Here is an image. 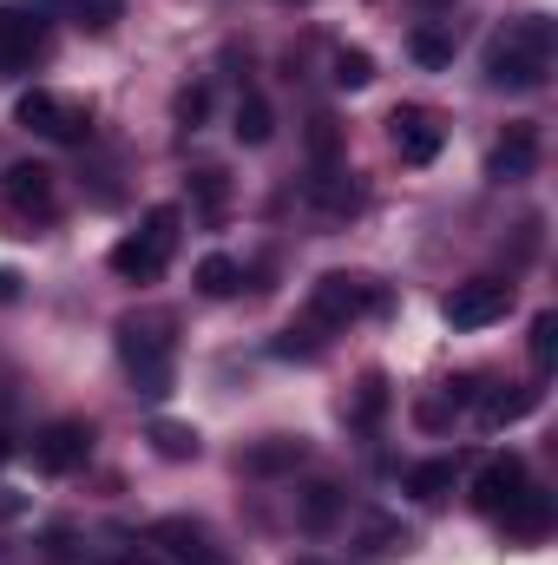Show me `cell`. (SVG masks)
Listing matches in <instances>:
<instances>
[{"instance_id": "obj_20", "label": "cell", "mask_w": 558, "mask_h": 565, "mask_svg": "<svg viewBox=\"0 0 558 565\" xmlns=\"http://www.w3.org/2000/svg\"><path fill=\"white\" fill-rule=\"evenodd\" d=\"M408 53H415L420 66H453V33L447 26H415L408 33Z\"/></svg>"}, {"instance_id": "obj_14", "label": "cell", "mask_w": 558, "mask_h": 565, "mask_svg": "<svg viewBox=\"0 0 558 565\" xmlns=\"http://www.w3.org/2000/svg\"><path fill=\"white\" fill-rule=\"evenodd\" d=\"M309 460V440L302 434H270V440H257V447H244V473H257V480H270V473H296Z\"/></svg>"}, {"instance_id": "obj_33", "label": "cell", "mask_w": 558, "mask_h": 565, "mask_svg": "<svg viewBox=\"0 0 558 565\" xmlns=\"http://www.w3.org/2000/svg\"><path fill=\"white\" fill-rule=\"evenodd\" d=\"M126 565H178V559H164L158 546H132V553H126Z\"/></svg>"}, {"instance_id": "obj_19", "label": "cell", "mask_w": 558, "mask_h": 565, "mask_svg": "<svg viewBox=\"0 0 558 565\" xmlns=\"http://www.w3.org/2000/svg\"><path fill=\"white\" fill-rule=\"evenodd\" d=\"M309 191H315V204H322L329 217H348V211H362V191H355V184H348L342 171H322V178H315Z\"/></svg>"}, {"instance_id": "obj_29", "label": "cell", "mask_w": 558, "mask_h": 565, "mask_svg": "<svg viewBox=\"0 0 558 565\" xmlns=\"http://www.w3.org/2000/svg\"><path fill=\"white\" fill-rule=\"evenodd\" d=\"M335 513H342L335 487H309V493H302V526H329Z\"/></svg>"}, {"instance_id": "obj_5", "label": "cell", "mask_w": 558, "mask_h": 565, "mask_svg": "<svg viewBox=\"0 0 558 565\" xmlns=\"http://www.w3.org/2000/svg\"><path fill=\"white\" fill-rule=\"evenodd\" d=\"M13 119H20L26 132L60 139V145H86V139H93V106H86V99H60V93H46V86L20 93Z\"/></svg>"}, {"instance_id": "obj_26", "label": "cell", "mask_w": 558, "mask_h": 565, "mask_svg": "<svg viewBox=\"0 0 558 565\" xmlns=\"http://www.w3.org/2000/svg\"><path fill=\"white\" fill-rule=\"evenodd\" d=\"M171 113H178V126H191V132H197V126L211 119V86H204V79H197V86H184V93L171 99Z\"/></svg>"}, {"instance_id": "obj_34", "label": "cell", "mask_w": 558, "mask_h": 565, "mask_svg": "<svg viewBox=\"0 0 558 565\" xmlns=\"http://www.w3.org/2000/svg\"><path fill=\"white\" fill-rule=\"evenodd\" d=\"M7 296H13V270H0V302H7Z\"/></svg>"}, {"instance_id": "obj_1", "label": "cell", "mask_w": 558, "mask_h": 565, "mask_svg": "<svg viewBox=\"0 0 558 565\" xmlns=\"http://www.w3.org/2000/svg\"><path fill=\"white\" fill-rule=\"evenodd\" d=\"M546 73H552V20L546 13L513 20L486 46V86H500V93H533V86H546Z\"/></svg>"}, {"instance_id": "obj_6", "label": "cell", "mask_w": 558, "mask_h": 565, "mask_svg": "<svg viewBox=\"0 0 558 565\" xmlns=\"http://www.w3.org/2000/svg\"><path fill=\"white\" fill-rule=\"evenodd\" d=\"M506 309H513V282H500V277L453 282V289H447V302H440L447 329H486V322H500Z\"/></svg>"}, {"instance_id": "obj_2", "label": "cell", "mask_w": 558, "mask_h": 565, "mask_svg": "<svg viewBox=\"0 0 558 565\" xmlns=\"http://www.w3.org/2000/svg\"><path fill=\"white\" fill-rule=\"evenodd\" d=\"M119 362L139 382L144 402L171 395V322L164 316H126L119 322Z\"/></svg>"}, {"instance_id": "obj_3", "label": "cell", "mask_w": 558, "mask_h": 565, "mask_svg": "<svg viewBox=\"0 0 558 565\" xmlns=\"http://www.w3.org/2000/svg\"><path fill=\"white\" fill-rule=\"evenodd\" d=\"M171 250H178V211L158 204V211H144V224L132 231V237L112 244V270H119L126 282H158L164 264H171Z\"/></svg>"}, {"instance_id": "obj_22", "label": "cell", "mask_w": 558, "mask_h": 565, "mask_svg": "<svg viewBox=\"0 0 558 565\" xmlns=\"http://www.w3.org/2000/svg\"><path fill=\"white\" fill-rule=\"evenodd\" d=\"M408 493L415 500H447L453 493V460H420L415 473H408Z\"/></svg>"}, {"instance_id": "obj_25", "label": "cell", "mask_w": 558, "mask_h": 565, "mask_svg": "<svg viewBox=\"0 0 558 565\" xmlns=\"http://www.w3.org/2000/svg\"><path fill=\"white\" fill-rule=\"evenodd\" d=\"M335 86H348V93L375 86V60H368L362 46H342V53H335Z\"/></svg>"}, {"instance_id": "obj_9", "label": "cell", "mask_w": 558, "mask_h": 565, "mask_svg": "<svg viewBox=\"0 0 558 565\" xmlns=\"http://www.w3.org/2000/svg\"><path fill=\"white\" fill-rule=\"evenodd\" d=\"M144 546H158L164 559L178 565H230L217 546H211V533H204V520H184V513H171V520H158L151 533H144Z\"/></svg>"}, {"instance_id": "obj_27", "label": "cell", "mask_w": 558, "mask_h": 565, "mask_svg": "<svg viewBox=\"0 0 558 565\" xmlns=\"http://www.w3.org/2000/svg\"><path fill=\"white\" fill-rule=\"evenodd\" d=\"M270 349H277L282 362H315V355H322V342H315V322H309V329H282Z\"/></svg>"}, {"instance_id": "obj_30", "label": "cell", "mask_w": 558, "mask_h": 565, "mask_svg": "<svg viewBox=\"0 0 558 565\" xmlns=\"http://www.w3.org/2000/svg\"><path fill=\"white\" fill-rule=\"evenodd\" d=\"M309 151H315V164H322V171H335V119H329V113H315V119H309Z\"/></svg>"}, {"instance_id": "obj_13", "label": "cell", "mask_w": 558, "mask_h": 565, "mask_svg": "<svg viewBox=\"0 0 558 565\" xmlns=\"http://www.w3.org/2000/svg\"><path fill=\"white\" fill-rule=\"evenodd\" d=\"M533 164H539V126H506V139L493 145V158H486V178L493 184H519V178H533Z\"/></svg>"}, {"instance_id": "obj_15", "label": "cell", "mask_w": 558, "mask_h": 565, "mask_svg": "<svg viewBox=\"0 0 558 565\" xmlns=\"http://www.w3.org/2000/svg\"><path fill=\"white\" fill-rule=\"evenodd\" d=\"M500 526H506V540H519V546H533V540H546L552 533V500L539 493V487H526L506 513H500Z\"/></svg>"}, {"instance_id": "obj_36", "label": "cell", "mask_w": 558, "mask_h": 565, "mask_svg": "<svg viewBox=\"0 0 558 565\" xmlns=\"http://www.w3.org/2000/svg\"><path fill=\"white\" fill-rule=\"evenodd\" d=\"M296 565H322V559H296Z\"/></svg>"}, {"instance_id": "obj_4", "label": "cell", "mask_w": 558, "mask_h": 565, "mask_svg": "<svg viewBox=\"0 0 558 565\" xmlns=\"http://www.w3.org/2000/svg\"><path fill=\"white\" fill-rule=\"evenodd\" d=\"M382 302H388V296L368 277L329 270V277H315V289H309V322H315V329H342V322H355V316H375Z\"/></svg>"}, {"instance_id": "obj_12", "label": "cell", "mask_w": 558, "mask_h": 565, "mask_svg": "<svg viewBox=\"0 0 558 565\" xmlns=\"http://www.w3.org/2000/svg\"><path fill=\"white\" fill-rule=\"evenodd\" d=\"M526 487H533V480H526V460H519V454H500V460H486V467H480V480H473V507L500 520Z\"/></svg>"}, {"instance_id": "obj_11", "label": "cell", "mask_w": 558, "mask_h": 565, "mask_svg": "<svg viewBox=\"0 0 558 565\" xmlns=\"http://www.w3.org/2000/svg\"><path fill=\"white\" fill-rule=\"evenodd\" d=\"M7 204L20 211V217H53L60 211V191H53V171L46 164H33V158H20V164H7Z\"/></svg>"}, {"instance_id": "obj_23", "label": "cell", "mask_w": 558, "mask_h": 565, "mask_svg": "<svg viewBox=\"0 0 558 565\" xmlns=\"http://www.w3.org/2000/svg\"><path fill=\"white\" fill-rule=\"evenodd\" d=\"M191 198H197V211H204V217H224V204H230V184H224V171H217V164L191 171Z\"/></svg>"}, {"instance_id": "obj_8", "label": "cell", "mask_w": 558, "mask_h": 565, "mask_svg": "<svg viewBox=\"0 0 558 565\" xmlns=\"http://www.w3.org/2000/svg\"><path fill=\"white\" fill-rule=\"evenodd\" d=\"M388 145H395L401 164H433L440 145H447V126H440L427 106H395V119H388Z\"/></svg>"}, {"instance_id": "obj_21", "label": "cell", "mask_w": 558, "mask_h": 565, "mask_svg": "<svg viewBox=\"0 0 558 565\" xmlns=\"http://www.w3.org/2000/svg\"><path fill=\"white\" fill-rule=\"evenodd\" d=\"M151 447H158L164 460H197V427H184V422H151Z\"/></svg>"}, {"instance_id": "obj_28", "label": "cell", "mask_w": 558, "mask_h": 565, "mask_svg": "<svg viewBox=\"0 0 558 565\" xmlns=\"http://www.w3.org/2000/svg\"><path fill=\"white\" fill-rule=\"evenodd\" d=\"M533 362H539V369H552V362H558V316H552V309H539V316H533Z\"/></svg>"}, {"instance_id": "obj_32", "label": "cell", "mask_w": 558, "mask_h": 565, "mask_svg": "<svg viewBox=\"0 0 558 565\" xmlns=\"http://www.w3.org/2000/svg\"><path fill=\"white\" fill-rule=\"evenodd\" d=\"M20 513H26V500H20L13 487H0V526H7V520H20Z\"/></svg>"}, {"instance_id": "obj_17", "label": "cell", "mask_w": 558, "mask_h": 565, "mask_svg": "<svg viewBox=\"0 0 558 565\" xmlns=\"http://www.w3.org/2000/svg\"><path fill=\"white\" fill-rule=\"evenodd\" d=\"M539 408V388H493L480 395V427H513Z\"/></svg>"}, {"instance_id": "obj_35", "label": "cell", "mask_w": 558, "mask_h": 565, "mask_svg": "<svg viewBox=\"0 0 558 565\" xmlns=\"http://www.w3.org/2000/svg\"><path fill=\"white\" fill-rule=\"evenodd\" d=\"M7 454H13V440H7V434H0V460H7Z\"/></svg>"}, {"instance_id": "obj_7", "label": "cell", "mask_w": 558, "mask_h": 565, "mask_svg": "<svg viewBox=\"0 0 558 565\" xmlns=\"http://www.w3.org/2000/svg\"><path fill=\"white\" fill-rule=\"evenodd\" d=\"M93 460V422H46L33 434V467L40 473H79Z\"/></svg>"}, {"instance_id": "obj_10", "label": "cell", "mask_w": 558, "mask_h": 565, "mask_svg": "<svg viewBox=\"0 0 558 565\" xmlns=\"http://www.w3.org/2000/svg\"><path fill=\"white\" fill-rule=\"evenodd\" d=\"M40 53H46L40 13H33V7H0V79H7V73H26Z\"/></svg>"}, {"instance_id": "obj_18", "label": "cell", "mask_w": 558, "mask_h": 565, "mask_svg": "<svg viewBox=\"0 0 558 565\" xmlns=\"http://www.w3.org/2000/svg\"><path fill=\"white\" fill-rule=\"evenodd\" d=\"M244 145H270L277 132V113H270V99L257 93V86H244V99H237V126H230Z\"/></svg>"}, {"instance_id": "obj_31", "label": "cell", "mask_w": 558, "mask_h": 565, "mask_svg": "<svg viewBox=\"0 0 558 565\" xmlns=\"http://www.w3.org/2000/svg\"><path fill=\"white\" fill-rule=\"evenodd\" d=\"M79 20H86V26H99V33H106V26H112V20H119V0H79Z\"/></svg>"}, {"instance_id": "obj_24", "label": "cell", "mask_w": 558, "mask_h": 565, "mask_svg": "<svg viewBox=\"0 0 558 565\" xmlns=\"http://www.w3.org/2000/svg\"><path fill=\"white\" fill-rule=\"evenodd\" d=\"M197 289H204V296H237V289H244V270H237L230 257H204V264H197Z\"/></svg>"}, {"instance_id": "obj_16", "label": "cell", "mask_w": 558, "mask_h": 565, "mask_svg": "<svg viewBox=\"0 0 558 565\" xmlns=\"http://www.w3.org/2000/svg\"><path fill=\"white\" fill-rule=\"evenodd\" d=\"M388 402H395V388H388V375H382V369H368V375L355 382V395L342 402V415H348V427H375L382 415H388Z\"/></svg>"}]
</instances>
